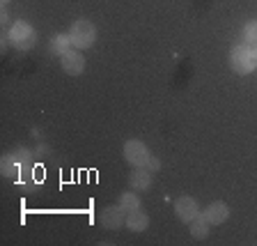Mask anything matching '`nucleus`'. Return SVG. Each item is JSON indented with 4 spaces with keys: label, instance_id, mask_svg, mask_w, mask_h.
<instances>
[{
    "label": "nucleus",
    "instance_id": "9",
    "mask_svg": "<svg viewBox=\"0 0 257 246\" xmlns=\"http://www.w3.org/2000/svg\"><path fill=\"white\" fill-rule=\"evenodd\" d=\"M128 184L134 191H150L152 189V173L147 168H136L128 177Z\"/></svg>",
    "mask_w": 257,
    "mask_h": 246
},
{
    "label": "nucleus",
    "instance_id": "16",
    "mask_svg": "<svg viewBox=\"0 0 257 246\" xmlns=\"http://www.w3.org/2000/svg\"><path fill=\"white\" fill-rule=\"evenodd\" d=\"M252 48H255V53H257V44H252Z\"/></svg>",
    "mask_w": 257,
    "mask_h": 246
},
{
    "label": "nucleus",
    "instance_id": "5",
    "mask_svg": "<svg viewBox=\"0 0 257 246\" xmlns=\"http://www.w3.org/2000/svg\"><path fill=\"white\" fill-rule=\"evenodd\" d=\"M60 67L64 74L69 76H80L85 71V55L80 53L78 48H71L64 55H60Z\"/></svg>",
    "mask_w": 257,
    "mask_h": 246
},
{
    "label": "nucleus",
    "instance_id": "14",
    "mask_svg": "<svg viewBox=\"0 0 257 246\" xmlns=\"http://www.w3.org/2000/svg\"><path fill=\"white\" fill-rule=\"evenodd\" d=\"M243 44H257V21H248L243 26Z\"/></svg>",
    "mask_w": 257,
    "mask_h": 246
},
{
    "label": "nucleus",
    "instance_id": "7",
    "mask_svg": "<svg viewBox=\"0 0 257 246\" xmlns=\"http://www.w3.org/2000/svg\"><path fill=\"white\" fill-rule=\"evenodd\" d=\"M175 214L179 221H184V223H191L195 216H200V205L195 198H191V196H182V198L175 203Z\"/></svg>",
    "mask_w": 257,
    "mask_h": 246
},
{
    "label": "nucleus",
    "instance_id": "3",
    "mask_svg": "<svg viewBox=\"0 0 257 246\" xmlns=\"http://www.w3.org/2000/svg\"><path fill=\"white\" fill-rule=\"evenodd\" d=\"M71 37V44H74V48H78V51H85V48L94 46L96 42V26L94 23H90L87 19H78V21L71 23L69 32H67Z\"/></svg>",
    "mask_w": 257,
    "mask_h": 246
},
{
    "label": "nucleus",
    "instance_id": "2",
    "mask_svg": "<svg viewBox=\"0 0 257 246\" xmlns=\"http://www.w3.org/2000/svg\"><path fill=\"white\" fill-rule=\"evenodd\" d=\"M7 39H10V44L16 51H30L35 46V42H37V32H35V28L30 23L21 19V21L12 23L10 32H7Z\"/></svg>",
    "mask_w": 257,
    "mask_h": 246
},
{
    "label": "nucleus",
    "instance_id": "11",
    "mask_svg": "<svg viewBox=\"0 0 257 246\" xmlns=\"http://www.w3.org/2000/svg\"><path fill=\"white\" fill-rule=\"evenodd\" d=\"M188 228H191L193 239L202 241V239H207V237H209V228H211V223H209V221L204 219V214L200 212V216H195V219L188 223Z\"/></svg>",
    "mask_w": 257,
    "mask_h": 246
},
{
    "label": "nucleus",
    "instance_id": "15",
    "mask_svg": "<svg viewBox=\"0 0 257 246\" xmlns=\"http://www.w3.org/2000/svg\"><path fill=\"white\" fill-rule=\"evenodd\" d=\"M145 168H147V171H150V173H156V171H161V161L156 159L154 154H152V159L147 161V166H145Z\"/></svg>",
    "mask_w": 257,
    "mask_h": 246
},
{
    "label": "nucleus",
    "instance_id": "10",
    "mask_svg": "<svg viewBox=\"0 0 257 246\" xmlns=\"http://www.w3.org/2000/svg\"><path fill=\"white\" fill-rule=\"evenodd\" d=\"M147 225H150V216L145 214L143 209H134L126 214V228L131 232H143L147 230Z\"/></svg>",
    "mask_w": 257,
    "mask_h": 246
},
{
    "label": "nucleus",
    "instance_id": "8",
    "mask_svg": "<svg viewBox=\"0 0 257 246\" xmlns=\"http://www.w3.org/2000/svg\"><path fill=\"white\" fill-rule=\"evenodd\" d=\"M202 214L211 225H220L230 219V207L225 203H220V200H216V203H211L209 207H204Z\"/></svg>",
    "mask_w": 257,
    "mask_h": 246
},
{
    "label": "nucleus",
    "instance_id": "13",
    "mask_svg": "<svg viewBox=\"0 0 257 246\" xmlns=\"http://www.w3.org/2000/svg\"><path fill=\"white\" fill-rule=\"evenodd\" d=\"M119 207L124 209V212H134V209H140V198H138V193H134V191H124L122 196H119Z\"/></svg>",
    "mask_w": 257,
    "mask_h": 246
},
{
    "label": "nucleus",
    "instance_id": "1",
    "mask_svg": "<svg viewBox=\"0 0 257 246\" xmlns=\"http://www.w3.org/2000/svg\"><path fill=\"white\" fill-rule=\"evenodd\" d=\"M230 67L236 74L246 76L257 69V53L250 44H236L230 51Z\"/></svg>",
    "mask_w": 257,
    "mask_h": 246
},
{
    "label": "nucleus",
    "instance_id": "12",
    "mask_svg": "<svg viewBox=\"0 0 257 246\" xmlns=\"http://www.w3.org/2000/svg\"><path fill=\"white\" fill-rule=\"evenodd\" d=\"M74 44H71V37L69 35H53L51 42H48V51L53 55H64L67 51H71Z\"/></svg>",
    "mask_w": 257,
    "mask_h": 246
},
{
    "label": "nucleus",
    "instance_id": "17",
    "mask_svg": "<svg viewBox=\"0 0 257 246\" xmlns=\"http://www.w3.org/2000/svg\"><path fill=\"white\" fill-rule=\"evenodd\" d=\"M7 3H10V0H3V5H7Z\"/></svg>",
    "mask_w": 257,
    "mask_h": 246
},
{
    "label": "nucleus",
    "instance_id": "4",
    "mask_svg": "<svg viewBox=\"0 0 257 246\" xmlns=\"http://www.w3.org/2000/svg\"><path fill=\"white\" fill-rule=\"evenodd\" d=\"M124 159L136 168H145L147 161L152 159V152L147 150V145L143 140H126L124 143Z\"/></svg>",
    "mask_w": 257,
    "mask_h": 246
},
{
    "label": "nucleus",
    "instance_id": "6",
    "mask_svg": "<svg viewBox=\"0 0 257 246\" xmlns=\"http://www.w3.org/2000/svg\"><path fill=\"white\" fill-rule=\"evenodd\" d=\"M99 221H101V225L106 230H119L122 225H126V212H124L119 205H115V207L110 205V207L101 209Z\"/></svg>",
    "mask_w": 257,
    "mask_h": 246
}]
</instances>
